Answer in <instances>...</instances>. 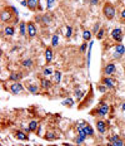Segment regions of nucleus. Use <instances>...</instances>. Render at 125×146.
Returning <instances> with one entry per match:
<instances>
[{"label": "nucleus", "instance_id": "4be33fe9", "mask_svg": "<svg viewBox=\"0 0 125 146\" xmlns=\"http://www.w3.org/2000/svg\"><path fill=\"white\" fill-rule=\"evenodd\" d=\"M91 35H93V33H91V30H84L83 32V39L85 42H88V40H90L91 39Z\"/></svg>", "mask_w": 125, "mask_h": 146}, {"label": "nucleus", "instance_id": "b1692460", "mask_svg": "<svg viewBox=\"0 0 125 146\" xmlns=\"http://www.w3.org/2000/svg\"><path fill=\"white\" fill-rule=\"evenodd\" d=\"M38 126H39V122L38 121H30V123H29V129H30V131L31 132H34L36 131V129H38Z\"/></svg>", "mask_w": 125, "mask_h": 146}, {"label": "nucleus", "instance_id": "f257e3e1", "mask_svg": "<svg viewBox=\"0 0 125 146\" xmlns=\"http://www.w3.org/2000/svg\"><path fill=\"white\" fill-rule=\"evenodd\" d=\"M103 14L108 20H113L115 18V14H116V9L111 3H105L103 5Z\"/></svg>", "mask_w": 125, "mask_h": 146}, {"label": "nucleus", "instance_id": "ddd939ff", "mask_svg": "<svg viewBox=\"0 0 125 146\" xmlns=\"http://www.w3.org/2000/svg\"><path fill=\"white\" fill-rule=\"evenodd\" d=\"M15 137L18 140H21V141H29V136L26 135V133H24V131H21V130H18V131H15Z\"/></svg>", "mask_w": 125, "mask_h": 146}, {"label": "nucleus", "instance_id": "bb28decb", "mask_svg": "<svg viewBox=\"0 0 125 146\" xmlns=\"http://www.w3.org/2000/svg\"><path fill=\"white\" fill-rule=\"evenodd\" d=\"M99 30H100V23L98 22V23H95V24H94V25H93V29H91V33L96 35V33L99 32Z\"/></svg>", "mask_w": 125, "mask_h": 146}, {"label": "nucleus", "instance_id": "f3484780", "mask_svg": "<svg viewBox=\"0 0 125 146\" xmlns=\"http://www.w3.org/2000/svg\"><path fill=\"white\" fill-rule=\"evenodd\" d=\"M19 30H20V35L25 36L28 34V27H26V23L25 22H21L19 24Z\"/></svg>", "mask_w": 125, "mask_h": 146}, {"label": "nucleus", "instance_id": "6e6552de", "mask_svg": "<svg viewBox=\"0 0 125 146\" xmlns=\"http://www.w3.org/2000/svg\"><path fill=\"white\" fill-rule=\"evenodd\" d=\"M103 72H104L105 76H111V74H114V73L116 72V66H115L114 63H108V64L104 67Z\"/></svg>", "mask_w": 125, "mask_h": 146}, {"label": "nucleus", "instance_id": "f704fd0d", "mask_svg": "<svg viewBox=\"0 0 125 146\" xmlns=\"http://www.w3.org/2000/svg\"><path fill=\"white\" fill-rule=\"evenodd\" d=\"M120 19H121V22L125 24V8H123L120 11Z\"/></svg>", "mask_w": 125, "mask_h": 146}, {"label": "nucleus", "instance_id": "a878e982", "mask_svg": "<svg viewBox=\"0 0 125 146\" xmlns=\"http://www.w3.org/2000/svg\"><path fill=\"white\" fill-rule=\"evenodd\" d=\"M104 34H105V29L100 28V30L96 33V38H98V40H101V39L104 38Z\"/></svg>", "mask_w": 125, "mask_h": 146}, {"label": "nucleus", "instance_id": "c9c22d12", "mask_svg": "<svg viewBox=\"0 0 125 146\" xmlns=\"http://www.w3.org/2000/svg\"><path fill=\"white\" fill-rule=\"evenodd\" d=\"M54 3H55V0H46V8L48 9H51L54 5Z\"/></svg>", "mask_w": 125, "mask_h": 146}, {"label": "nucleus", "instance_id": "412c9836", "mask_svg": "<svg viewBox=\"0 0 125 146\" xmlns=\"http://www.w3.org/2000/svg\"><path fill=\"white\" fill-rule=\"evenodd\" d=\"M41 23L44 24V25H48V24L51 23V17L49 14H44L41 17Z\"/></svg>", "mask_w": 125, "mask_h": 146}, {"label": "nucleus", "instance_id": "6ab92c4d", "mask_svg": "<svg viewBox=\"0 0 125 146\" xmlns=\"http://www.w3.org/2000/svg\"><path fill=\"white\" fill-rule=\"evenodd\" d=\"M4 33H5V35H8V36H13L15 34V28L11 25H7L4 28Z\"/></svg>", "mask_w": 125, "mask_h": 146}, {"label": "nucleus", "instance_id": "dca6fc26", "mask_svg": "<svg viewBox=\"0 0 125 146\" xmlns=\"http://www.w3.org/2000/svg\"><path fill=\"white\" fill-rule=\"evenodd\" d=\"M53 48L51 47H49L46 48V50H45V59H46V62L48 63H50L51 60H53Z\"/></svg>", "mask_w": 125, "mask_h": 146}, {"label": "nucleus", "instance_id": "423d86ee", "mask_svg": "<svg viewBox=\"0 0 125 146\" xmlns=\"http://www.w3.org/2000/svg\"><path fill=\"white\" fill-rule=\"evenodd\" d=\"M95 125H96L98 132L101 133V135H104V133L106 132V129H108V123H106L104 120H96L95 121Z\"/></svg>", "mask_w": 125, "mask_h": 146}, {"label": "nucleus", "instance_id": "ea45409f", "mask_svg": "<svg viewBox=\"0 0 125 146\" xmlns=\"http://www.w3.org/2000/svg\"><path fill=\"white\" fill-rule=\"evenodd\" d=\"M121 110H123V111H125V102L123 103V105H121Z\"/></svg>", "mask_w": 125, "mask_h": 146}, {"label": "nucleus", "instance_id": "4468645a", "mask_svg": "<svg viewBox=\"0 0 125 146\" xmlns=\"http://www.w3.org/2000/svg\"><path fill=\"white\" fill-rule=\"evenodd\" d=\"M39 3H40V0H28V8L30 10L35 11L39 7Z\"/></svg>", "mask_w": 125, "mask_h": 146}, {"label": "nucleus", "instance_id": "c85d7f7f", "mask_svg": "<svg viewBox=\"0 0 125 146\" xmlns=\"http://www.w3.org/2000/svg\"><path fill=\"white\" fill-rule=\"evenodd\" d=\"M55 137H56L55 133L51 132V131H48V132H46V135H45V139H46V140H54Z\"/></svg>", "mask_w": 125, "mask_h": 146}, {"label": "nucleus", "instance_id": "c756f323", "mask_svg": "<svg viewBox=\"0 0 125 146\" xmlns=\"http://www.w3.org/2000/svg\"><path fill=\"white\" fill-rule=\"evenodd\" d=\"M54 76H55V82L56 83H59L60 80H62V73H60V71H55Z\"/></svg>", "mask_w": 125, "mask_h": 146}, {"label": "nucleus", "instance_id": "7c9ffc66", "mask_svg": "<svg viewBox=\"0 0 125 146\" xmlns=\"http://www.w3.org/2000/svg\"><path fill=\"white\" fill-rule=\"evenodd\" d=\"M43 73H44V77H49V76L53 74V69H51V68H45Z\"/></svg>", "mask_w": 125, "mask_h": 146}, {"label": "nucleus", "instance_id": "4c0bfd02", "mask_svg": "<svg viewBox=\"0 0 125 146\" xmlns=\"http://www.w3.org/2000/svg\"><path fill=\"white\" fill-rule=\"evenodd\" d=\"M90 4L91 5H98L99 4V0H90Z\"/></svg>", "mask_w": 125, "mask_h": 146}, {"label": "nucleus", "instance_id": "a211bd4d", "mask_svg": "<svg viewBox=\"0 0 125 146\" xmlns=\"http://www.w3.org/2000/svg\"><path fill=\"white\" fill-rule=\"evenodd\" d=\"M124 53H125V47L123 44H119L115 47V57H120Z\"/></svg>", "mask_w": 125, "mask_h": 146}, {"label": "nucleus", "instance_id": "9d476101", "mask_svg": "<svg viewBox=\"0 0 125 146\" xmlns=\"http://www.w3.org/2000/svg\"><path fill=\"white\" fill-rule=\"evenodd\" d=\"M101 83L105 84V86L108 87L109 90H113V88H114V80L110 78L109 76H105V77L101 78Z\"/></svg>", "mask_w": 125, "mask_h": 146}, {"label": "nucleus", "instance_id": "473e14b6", "mask_svg": "<svg viewBox=\"0 0 125 146\" xmlns=\"http://www.w3.org/2000/svg\"><path fill=\"white\" fill-rule=\"evenodd\" d=\"M98 90H99L101 93H104V92H106V91H108V87H106L105 84L101 83V84H99V86H98Z\"/></svg>", "mask_w": 125, "mask_h": 146}, {"label": "nucleus", "instance_id": "5701e85b", "mask_svg": "<svg viewBox=\"0 0 125 146\" xmlns=\"http://www.w3.org/2000/svg\"><path fill=\"white\" fill-rule=\"evenodd\" d=\"M21 66L24 67V68H30V67L33 66V59H24V60H21Z\"/></svg>", "mask_w": 125, "mask_h": 146}, {"label": "nucleus", "instance_id": "20e7f679", "mask_svg": "<svg viewBox=\"0 0 125 146\" xmlns=\"http://www.w3.org/2000/svg\"><path fill=\"white\" fill-rule=\"evenodd\" d=\"M9 90H10V92L13 93V95H20V93L24 91V87L20 82H14V83L9 87Z\"/></svg>", "mask_w": 125, "mask_h": 146}, {"label": "nucleus", "instance_id": "cd10ccee", "mask_svg": "<svg viewBox=\"0 0 125 146\" xmlns=\"http://www.w3.org/2000/svg\"><path fill=\"white\" fill-rule=\"evenodd\" d=\"M64 106H68V107H73L74 106V101H73V98H66L65 101L63 102Z\"/></svg>", "mask_w": 125, "mask_h": 146}, {"label": "nucleus", "instance_id": "2eb2a0df", "mask_svg": "<svg viewBox=\"0 0 125 146\" xmlns=\"http://www.w3.org/2000/svg\"><path fill=\"white\" fill-rule=\"evenodd\" d=\"M40 86H41L43 90H49V88L51 87V81H49L46 77L41 78V81H40Z\"/></svg>", "mask_w": 125, "mask_h": 146}, {"label": "nucleus", "instance_id": "9b49d317", "mask_svg": "<svg viewBox=\"0 0 125 146\" xmlns=\"http://www.w3.org/2000/svg\"><path fill=\"white\" fill-rule=\"evenodd\" d=\"M24 77V74L21 72H11L10 76H9V81H14V82H19L21 81V78Z\"/></svg>", "mask_w": 125, "mask_h": 146}, {"label": "nucleus", "instance_id": "39448f33", "mask_svg": "<svg viewBox=\"0 0 125 146\" xmlns=\"http://www.w3.org/2000/svg\"><path fill=\"white\" fill-rule=\"evenodd\" d=\"M111 38L113 40L118 42V43H121V40H123V30L120 28H115L111 30Z\"/></svg>", "mask_w": 125, "mask_h": 146}, {"label": "nucleus", "instance_id": "0eeeda50", "mask_svg": "<svg viewBox=\"0 0 125 146\" xmlns=\"http://www.w3.org/2000/svg\"><path fill=\"white\" fill-rule=\"evenodd\" d=\"M26 27H28V35L30 38H34L38 33V29H36V25L34 22H28L26 23Z\"/></svg>", "mask_w": 125, "mask_h": 146}, {"label": "nucleus", "instance_id": "58836bf2", "mask_svg": "<svg viewBox=\"0 0 125 146\" xmlns=\"http://www.w3.org/2000/svg\"><path fill=\"white\" fill-rule=\"evenodd\" d=\"M21 5H23V7H28V1H26V0H23V1H21Z\"/></svg>", "mask_w": 125, "mask_h": 146}, {"label": "nucleus", "instance_id": "1a4fd4ad", "mask_svg": "<svg viewBox=\"0 0 125 146\" xmlns=\"http://www.w3.org/2000/svg\"><path fill=\"white\" fill-rule=\"evenodd\" d=\"M109 144L113 145V146H123L124 141L119 137L118 135H111L110 137H109Z\"/></svg>", "mask_w": 125, "mask_h": 146}, {"label": "nucleus", "instance_id": "e433bc0d", "mask_svg": "<svg viewBox=\"0 0 125 146\" xmlns=\"http://www.w3.org/2000/svg\"><path fill=\"white\" fill-rule=\"evenodd\" d=\"M84 140H85V139H83V137H80V136H79V137L75 140V142H77V144H83Z\"/></svg>", "mask_w": 125, "mask_h": 146}, {"label": "nucleus", "instance_id": "f03ea898", "mask_svg": "<svg viewBox=\"0 0 125 146\" xmlns=\"http://www.w3.org/2000/svg\"><path fill=\"white\" fill-rule=\"evenodd\" d=\"M109 110H110V106H109L108 103H105L104 101H101L99 105V107H96L94 111H95V113H98V116L104 117L109 113Z\"/></svg>", "mask_w": 125, "mask_h": 146}, {"label": "nucleus", "instance_id": "393cba45", "mask_svg": "<svg viewBox=\"0 0 125 146\" xmlns=\"http://www.w3.org/2000/svg\"><path fill=\"white\" fill-rule=\"evenodd\" d=\"M58 44H59V36L56 34H54L53 38H51V47L55 48V47H58Z\"/></svg>", "mask_w": 125, "mask_h": 146}, {"label": "nucleus", "instance_id": "7ed1b4c3", "mask_svg": "<svg viewBox=\"0 0 125 146\" xmlns=\"http://www.w3.org/2000/svg\"><path fill=\"white\" fill-rule=\"evenodd\" d=\"M11 8L10 7H8V8H5L4 10H1V22L3 23H10L11 20H14V18H15V15L11 14ZM14 13V11H13Z\"/></svg>", "mask_w": 125, "mask_h": 146}, {"label": "nucleus", "instance_id": "72a5a7b5", "mask_svg": "<svg viewBox=\"0 0 125 146\" xmlns=\"http://www.w3.org/2000/svg\"><path fill=\"white\" fill-rule=\"evenodd\" d=\"M86 48H88V42H84V43L80 45V52L81 53H85V52H86Z\"/></svg>", "mask_w": 125, "mask_h": 146}, {"label": "nucleus", "instance_id": "2f4dec72", "mask_svg": "<svg viewBox=\"0 0 125 146\" xmlns=\"http://www.w3.org/2000/svg\"><path fill=\"white\" fill-rule=\"evenodd\" d=\"M71 35H73V28L69 25V27H66V34H65V36H66V38H70Z\"/></svg>", "mask_w": 125, "mask_h": 146}, {"label": "nucleus", "instance_id": "f8f14e48", "mask_svg": "<svg viewBox=\"0 0 125 146\" xmlns=\"http://www.w3.org/2000/svg\"><path fill=\"white\" fill-rule=\"evenodd\" d=\"M78 127H83L84 131L86 132V135H88V136H93V135H94V130H93V127H91L89 123H86V122H81Z\"/></svg>", "mask_w": 125, "mask_h": 146}, {"label": "nucleus", "instance_id": "aec40b11", "mask_svg": "<svg viewBox=\"0 0 125 146\" xmlns=\"http://www.w3.org/2000/svg\"><path fill=\"white\" fill-rule=\"evenodd\" d=\"M28 91H30V93H33V95H36L39 91L38 88V84H34V83H30L28 86Z\"/></svg>", "mask_w": 125, "mask_h": 146}]
</instances>
